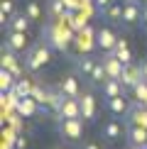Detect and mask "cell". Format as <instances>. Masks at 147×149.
<instances>
[{"mask_svg": "<svg viewBox=\"0 0 147 149\" xmlns=\"http://www.w3.org/2000/svg\"><path fill=\"white\" fill-rule=\"evenodd\" d=\"M49 61H52V47H49L44 39H42V42H34V44H29V49L22 54L24 71H29V73H37L42 66H47Z\"/></svg>", "mask_w": 147, "mask_h": 149, "instance_id": "1", "label": "cell"}, {"mask_svg": "<svg viewBox=\"0 0 147 149\" xmlns=\"http://www.w3.org/2000/svg\"><path fill=\"white\" fill-rule=\"evenodd\" d=\"M57 132L66 144H76L83 142L86 132V120L83 117H57Z\"/></svg>", "mask_w": 147, "mask_h": 149, "instance_id": "2", "label": "cell"}, {"mask_svg": "<svg viewBox=\"0 0 147 149\" xmlns=\"http://www.w3.org/2000/svg\"><path fill=\"white\" fill-rule=\"evenodd\" d=\"M42 39H44L52 49L61 52V54H66V52H69V39H66V37L61 34V27H59L57 22H47L44 27H42Z\"/></svg>", "mask_w": 147, "mask_h": 149, "instance_id": "3", "label": "cell"}, {"mask_svg": "<svg viewBox=\"0 0 147 149\" xmlns=\"http://www.w3.org/2000/svg\"><path fill=\"white\" fill-rule=\"evenodd\" d=\"M3 49H10L15 54H22L29 49V39L27 32H15V29H5V39H3Z\"/></svg>", "mask_w": 147, "mask_h": 149, "instance_id": "4", "label": "cell"}, {"mask_svg": "<svg viewBox=\"0 0 147 149\" xmlns=\"http://www.w3.org/2000/svg\"><path fill=\"white\" fill-rule=\"evenodd\" d=\"M78 103H81V117L86 122H96V113H98V100H96V93L93 91H83L81 98H78Z\"/></svg>", "mask_w": 147, "mask_h": 149, "instance_id": "5", "label": "cell"}, {"mask_svg": "<svg viewBox=\"0 0 147 149\" xmlns=\"http://www.w3.org/2000/svg\"><path fill=\"white\" fill-rule=\"evenodd\" d=\"M140 15H142V5L137 0H123V27H132V24H140Z\"/></svg>", "mask_w": 147, "mask_h": 149, "instance_id": "6", "label": "cell"}, {"mask_svg": "<svg viewBox=\"0 0 147 149\" xmlns=\"http://www.w3.org/2000/svg\"><path fill=\"white\" fill-rule=\"evenodd\" d=\"M57 88L64 93V95H69V98H81V81H78L76 73H66V76H61L59 78V83H57Z\"/></svg>", "mask_w": 147, "mask_h": 149, "instance_id": "7", "label": "cell"}, {"mask_svg": "<svg viewBox=\"0 0 147 149\" xmlns=\"http://www.w3.org/2000/svg\"><path fill=\"white\" fill-rule=\"evenodd\" d=\"M125 139H127V144H130V147L147 149V127L127 125V127H125Z\"/></svg>", "mask_w": 147, "mask_h": 149, "instance_id": "8", "label": "cell"}, {"mask_svg": "<svg viewBox=\"0 0 147 149\" xmlns=\"http://www.w3.org/2000/svg\"><path fill=\"white\" fill-rule=\"evenodd\" d=\"M118 37H120V34H115L110 27H101V29L96 32V44H98L101 52H113L115 44H118Z\"/></svg>", "mask_w": 147, "mask_h": 149, "instance_id": "9", "label": "cell"}, {"mask_svg": "<svg viewBox=\"0 0 147 149\" xmlns=\"http://www.w3.org/2000/svg\"><path fill=\"white\" fill-rule=\"evenodd\" d=\"M120 83L125 86V91H135V86L142 83V73H140V66L137 64H127L120 73Z\"/></svg>", "mask_w": 147, "mask_h": 149, "instance_id": "10", "label": "cell"}, {"mask_svg": "<svg viewBox=\"0 0 147 149\" xmlns=\"http://www.w3.org/2000/svg\"><path fill=\"white\" fill-rule=\"evenodd\" d=\"M123 120L127 122V125H140V127H147V108L142 103L135 100L130 105V110H127V115L123 117Z\"/></svg>", "mask_w": 147, "mask_h": 149, "instance_id": "11", "label": "cell"}, {"mask_svg": "<svg viewBox=\"0 0 147 149\" xmlns=\"http://www.w3.org/2000/svg\"><path fill=\"white\" fill-rule=\"evenodd\" d=\"M54 117H81V103H78V98L64 95V100H61L59 110L54 113Z\"/></svg>", "mask_w": 147, "mask_h": 149, "instance_id": "12", "label": "cell"}, {"mask_svg": "<svg viewBox=\"0 0 147 149\" xmlns=\"http://www.w3.org/2000/svg\"><path fill=\"white\" fill-rule=\"evenodd\" d=\"M130 105H132V103H127V98H125V95L106 98V108H108V113H110V115H115V117H120V120H123V117L127 115Z\"/></svg>", "mask_w": 147, "mask_h": 149, "instance_id": "13", "label": "cell"}, {"mask_svg": "<svg viewBox=\"0 0 147 149\" xmlns=\"http://www.w3.org/2000/svg\"><path fill=\"white\" fill-rule=\"evenodd\" d=\"M101 61H103V66H106V71H108V78H120L123 69H125V64H123V61L115 56L113 52H103Z\"/></svg>", "mask_w": 147, "mask_h": 149, "instance_id": "14", "label": "cell"}, {"mask_svg": "<svg viewBox=\"0 0 147 149\" xmlns=\"http://www.w3.org/2000/svg\"><path fill=\"white\" fill-rule=\"evenodd\" d=\"M101 137L110 144V142H118V139L125 137V130H123V125H120L118 120H108L106 125L101 127Z\"/></svg>", "mask_w": 147, "mask_h": 149, "instance_id": "15", "label": "cell"}, {"mask_svg": "<svg viewBox=\"0 0 147 149\" xmlns=\"http://www.w3.org/2000/svg\"><path fill=\"white\" fill-rule=\"evenodd\" d=\"M17 56H20V54L10 52V49H3V59H0V64H3V69L12 71L17 78H20V76H22V69H24V64H20V61H17Z\"/></svg>", "mask_w": 147, "mask_h": 149, "instance_id": "16", "label": "cell"}, {"mask_svg": "<svg viewBox=\"0 0 147 149\" xmlns=\"http://www.w3.org/2000/svg\"><path fill=\"white\" fill-rule=\"evenodd\" d=\"M32 20H29L24 12H15L12 17H8V22H5V29H15V32H29V27H32Z\"/></svg>", "mask_w": 147, "mask_h": 149, "instance_id": "17", "label": "cell"}, {"mask_svg": "<svg viewBox=\"0 0 147 149\" xmlns=\"http://www.w3.org/2000/svg\"><path fill=\"white\" fill-rule=\"evenodd\" d=\"M96 64H98V59H93L91 54H81V56H76V59H74V66H76V73H81L83 78H88L91 73H93Z\"/></svg>", "mask_w": 147, "mask_h": 149, "instance_id": "18", "label": "cell"}, {"mask_svg": "<svg viewBox=\"0 0 147 149\" xmlns=\"http://www.w3.org/2000/svg\"><path fill=\"white\" fill-rule=\"evenodd\" d=\"M103 98H115V95H125V86L120 83V78H106L101 83Z\"/></svg>", "mask_w": 147, "mask_h": 149, "instance_id": "19", "label": "cell"}, {"mask_svg": "<svg viewBox=\"0 0 147 149\" xmlns=\"http://www.w3.org/2000/svg\"><path fill=\"white\" fill-rule=\"evenodd\" d=\"M15 108H17V113H22L24 117H34V115H37V110H39L42 105L37 103V100H34L32 95H27V98H20Z\"/></svg>", "mask_w": 147, "mask_h": 149, "instance_id": "20", "label": "cell"}, {"mask_svg": "<svg viewBox=\"0 0 147 149\" xmlns=\"http://www.w3.org/2000/svg\"><path fill=\"white\" fill-rule=\"evenodd\" d=\"M113 54H115V56H118L125 66H127V64H135V61H132V49L127 47V39H125V37H118V44H115Z\"/></svg>", "mask_w": 147, "mask_h": 149, "instance_id": "21", "label": "cell"}, {"mask_svg": "<svg viewBox=\"0 0 147 149\" xmlns=\"http://www.w3.org/2000/svg\"><path fill=\"white\" fill-rule=\"evenodd\" d=\"M32 91H34V83L29 78H24V76H20L15 81V86H12V93L15 95H20V98H27V95H32Z\"/></svg>", "mask_w": 147, "mask_h": 149, "instance_id": "22", "label": "cell"}, {"mask_svg": "<svg viewBox=\"0 0 147 149\" xmlns=\"http://www.w3.org/2000/svg\"><path fill=\"white\" fill-rule=\"evenodd\" d=\"M101 15L106 17L108 22H120V20H123V3H118V0H115L110 8H106V10L101 12Z\"/></svg>", "mask_w": 147, "mask_h": 149, "instance_id": "23", "label": "cell"}, {"mask_svg": "<svg viewBox=\"0 0 147 149\" xmlns=\"http://www.w3.org/2000/svg\"><path fill=\"white\" fill-rule=\"evenodd\" d=\"M66 0H49V17L52 20H61L66 15Z\"/></svg>", "mask_w": 147, "mask_h": 149, "instance_id": "24", "label": "cell"}, {"mask_svg": "<svg viewBox=\"0 0 147 149\" xmlns=\"http://www.w3.org/2000/svg\"><path fill=\"white\" fill-rule=\"evenodd\" d=\"M24 15H27L34 24L42 22V8H39V3H37V0H29V3L24 5Z\"/></svg>", "mask_w": 147, "mask_h": 149, "instance_id": "25", "label": "cell"}, {"mask_svg": "<svg viewBox=\"0 0 147 149\" xmlns=\"http://www.w3.org/2000/svg\"><path fill=\"white\" fill-rule=\"evenodd\" d=\"M15 81H17V76H15L12 71H8V69H0V88H3V93L12 91Z\"/></svg>", "mask_w": 147, "mask_h": 149, "instance_id": "26", "label": "cell"}, {"mask_svg": "<svg viewBox=\"0 0 147 149\" xmlns=\"http://www.w3.org/2000/svg\"><path fill=\"white\" fill-rule=\"evenodd\" d=\"M15 15V0H3L0 3V20H3V24L8 22V17Z\"/></svg>", "mask_w": 147, "mask_h": 149, "instance_id": "27", "label": "cell"}, {"mask_svg": "<svg viewBox=\"0 0 147 149\" xmlns=\"http://www.w3.org/2000/svg\"><path fill=\"white\" fill-rule=\"evenodd\" d=\"M132 93H135V100H137V103H142L145 108H147V83H145V81L135 86V91H132Z\"/></svg>", "mask_w": 147, "mask_h": 149, "instance_id": "28", "label": "cell"}, {"mask_svg": "<svg viewBox=\"0 0 147 149\" xmlns=\"http://www.w3.org/2000/svg\"><path fill=\"white\" fill-rule=\"evenodd\" d=\"M137 66H140V73H142V81L147 83V56H142L137 61Z\"/></svg>", "mask_w": 147, "mask_h": 149, "instance_id": "29", "label": "cell"}, {"mask_svg": "<svg viewBox=\"0 0 147 149\" xmlns=\"http://www.w3.org/2000/svg\"><path fill=\"white\" fill-rule=\"evenodd\" d=\"M140 27L147 32V3H142V15H140Z\"/></svg>", "mask_w": 147, "mask_h": 149, "instance_id": "30", "label": "cell"}, {"mask_svg": "<svg viewBox=\"0 0 147 149\" xmlns=\"http://www.w3.org/2000/svg\"><path fill=\"white\" fill-rule=\"evenodd\" d=\"M113 3H115V0H96V8L101 10V12H103L106 8H110V5H113Z\"/></svg>", "mask_w": 147, "mask_h": 149, "instance_id": "31", "label": "cell"}, {"mask_svg": "<svg viewBox=\"0 0 147 149\" xmlns=\"http://www.w3.org/2000/svg\"><path fill=\"white\" fill-rule=\"evenodd\" d=\"M15 149H27V139H24L22 134H20V137H15Z\"/></svg>", "mask_w": 147, "mask_h": 149, "instance_id": "32", "label": "cell"}, {"mask_svg": "<svg viewBox=\"0 0 147 149\" xmlns=\"http://www.w3.org/2000/svg\"><path fill=\"white\" fill-rule=\"evenodd\" d=\"M78 149H101V144H98V142H81Z\"/></svg>", "mask_w": 147, "mask_h": 149, "instance_id": "33", "label": "cell"}, {"mask_svg": "<svg viewBox=\"0 0 147 149\" xmlns=\"http://www.w3.org/2000/svg\"><path fill=\"white\" fill-rule=\"evenodd\" d=\"M52 149H61V147H52Z\"/></svg>", "mask_w": 147, "mask_h": 149, "instance_id": "34", "label": "cell"}, {"mask_svg": "<svg viewBox=\"0 0 147 149\" xmlns=\"http://www.w3.org/2000/svg\"><path fill=\"white\" fill-rule=\"evenodd\" d=\"M142 3H147V0H142Z\"/></svg>", "mask_w": 147, "mask_h": 149, "instance_id": "35", "label": "cell"}]
</instances>
